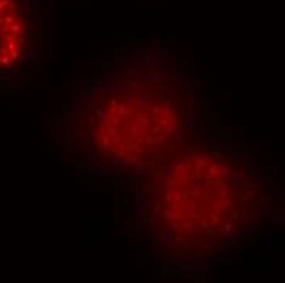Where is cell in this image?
I'll use <instances>...</instances> for the list:
<instances>
[{
  "instance_id": "6da1fadb",
  "label": "cell",
  "mask_w": 285,
  "mask_h": 283,
  "mask_svg": "<svg viewBox=\"0 0 285 283\" xmlns=\"http://www.w3.org/2000/svg\"><path fill=\"white\" fill-rule=\"evenodd\" d=\"M141 213L176 250H216L252 221L257 185L246 167L212 152H179L154 169Z\"/></svg>"
},
{
  "instance_id": "7a4b0ae2",
  "label": "cell",
  "mask_w": 285,
  "mask_h": 283,
  "mask_svg": "<svg viewBox=\"0 0 285 283\" xmlns=\"http://www.w3.org/2000/svg\"><path fill=\"white\" fill-rule=\"evenodd\" d=\"M182 111L179 87L166 77L138 72L115 80L87 105V147L110 161L162 157L180 134Z\"/></svg>"
},
{
  "instance_id": "3957f363",
  "label": "cell",
  "mask_w": 285,
  "mask_h": 283,
  "mask_svg": "<svg viewBox=\"0 0 285 283\" xmlns=\"http://www.w3.org/2000/svg\"><path fill=\"white\" fill-rule=\"evenodd\" d=\"M26 41L25 15L18 0H0V62L21 56Z\"/></svg>"
}]
</instances>
